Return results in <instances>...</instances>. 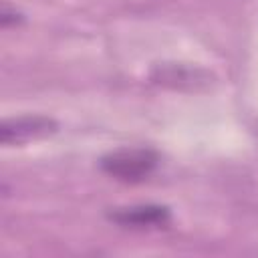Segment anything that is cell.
<instances>
[{"mask_svg":"<svg viewBox=\"0 0 258 258\" xmlns=\"http://www.w3.org/2000/svg\"><path fill=\"white\" fill-rule=\"evenodd\" d=\"M159 157L149 147H121L101 159V169L125 183H137L147 179L157 167Z\"/></svg>","mask_w":258,"mask_h":258,"instance_id":"1","label":"cell"},{"mask_svg":"<svg viewBox=\"0 0 258 258\" xmlns=\"http://www.w3.org/2000/svg\"><path fill=\"white\" fill-rule=\"evenodd\" d=\"M56 121L46 115H20L4 119L0 125V141L4 145H22L38 141L56 131Z\"/></svg>","mask_w":258,"mask_h":258,"instance_id":"2","label":"cell"},{"mask_svg":"<svg viewBox=\"0 0 258 258\" xmlns=\"http://www.w3.org/2000/svg\"><path fill=\"white\" fill-rule=\"evenodd\" d=\"M115 224L125 228H161L169 224L171 214L165 206L147 204V206H131V208H119L109 216Z\"/></svg>","mask_w":258,"mask_h":258,"instance_id":"3","label":"cell"},{"mask_svg":"<svg viewBox=\"0 0 258 258\" xmlns=\"http://www.w3.org/2000/svg\"><path fill=\"white\" fill-rule=\"evenodd\" d=\"M153 81L159 85H167L173 89H198L200 85H208L210 75L200 71V69H191V67H183V64H167V67H159L153 75Z\"/></svg>","mask_w":258,"mask_h":258,"instance_id":"4","label":"cell"}]
</instances>
